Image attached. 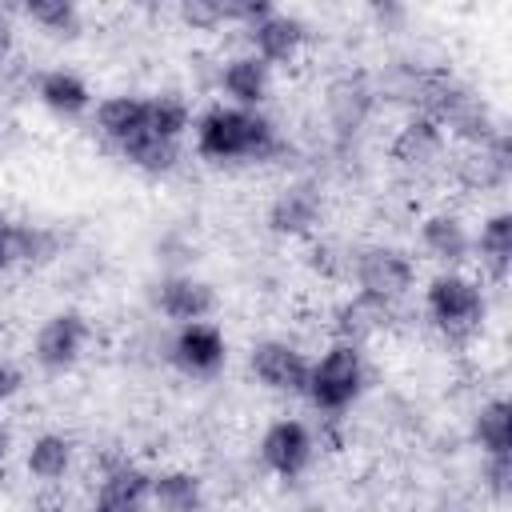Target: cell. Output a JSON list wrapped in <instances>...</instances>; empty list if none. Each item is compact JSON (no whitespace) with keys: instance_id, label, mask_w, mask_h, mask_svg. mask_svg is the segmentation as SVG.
<instances>
[{"instance_id":"1","label":"cell","mask_w":512,"mask_h":512,"mask_svg":"<svg viewBox=\"0 0 512 512\" xmlns=\"http://www.w3.org/2000/svg\"><path fill=\"white\" fill-rule=\"evenodd\" d=\"M196 156L208 164H276L288 156V140L272 116L212 104L192 120Z\"/></svg>"},{"instance_id":"2","label":"cell","mask_w":512,"mask_h":512,"mask_svg":"<svg viewBox=\"0 0 512 512\" xmlns=\"http://www.w3.org/2000/svg\"><path fill=\"white\" fill-rule=\"evenodd\" d=\"M424 316L440 332L444 344H452V348L472 344L488 324V288H484V280H476L460 268L436 272L424 284Z\"/></svg>"},{"instance_id":"3","label":"cell","mask_w":512,"mask_h":512,"mask_svg":"<svg viewBox=\"0 0 512 512\" xmlns=\"http://www.w3.org/2000/svg\"><path fill=\"white\" fill-rule=\"evenodd\" d=\"M364 388H368V356H364V348L332 340V344L312 360L304 400H308L324 420H336V416H344V412L360 400Z\"/></svg>"},{"instance_id":"4","label":"cell","mask_w":512,"mask_h":512,"mask_svg":"<svg viewBox=\"0 0 512 512\" xmlns=\"http://www.w3.org/2000/svg\"><path fill=\"white\" fill-rule=\"evenodd\" d=\"M348 276L356 280L360 296L400 308L416 288V260L396 244H368L348 256Z\"/></svg>"},{"instance_id":"5","label":"cell","mask_w":512,"mask_h":512,"mask_svg":"<svg viewBox=\"0 0 512 512\" xmlns=\"http://www.w3.org/2000/svg\"><path fill=\"white\" fill-rule=\"evenodd\" d=\"M88 340H92L88 316L76 312V308H60V312H52L36 328V336H32V360H36V368L60 376V372H68V368L80 364Z\"/></svg>"},{"instance_id":"6","label":"cell","mask_w":512,"mask_h":512,"mask_svg":"<svg viewBox=\"0 0 512 512\" xmlns=\"http://www.w3.org/2000/svg\"><path fill=\"white\" fill-rule=\"evenodd\" d=\"M512 176V140L508 132L500 128L492 140L484 144H468L452 156V184L460 192H472V196H492L508 184Z\"/></svg>"},{"instance_id":"7","label":"cell","mask_w":512,"mask_h":512,"mask_svg":"<svg viewBox=\"0 0 512 512\" xmlns=\"http://www.w3.org/2000/svg\"><path fill=\"white\" fill-rule=\"evenodd\" d=\"M376 80L364 72H344L324 88V120L340 144L364 132V124L376 112Z\"/></svg>"},{"instance_id":"8","label":"cell","mask_w":512,"mask_h":512,"mask_svg":"<svg viewBox=\"0 0 512 512\" xmlns=\"http://www.w3.org/2000/svg\"><path fill=\"white\" fill-rule=\"evenodd\" d=\"M312 460H316V432L304 420L280 416V420H272L264 428V436H260V464L272 476L296 480V476H304L312 468Z\"/></svg>"},{"instance_id":"9","label":"cell","mask_w":512,"mask_h":512,"mask_svg":"<svg viewBox=\"0 0 512 512\" xmlns=\"http://www.w3.org/2000/svg\"><path fill=\"white\" fill-rule=\"evenodd\" d=\"M148 300H152V312L164 316L172 328L208 320V316L216 312V288H212L208 280L192 276V272H164V276L152 284Z\"/></svg>"},{"instance_id":"10","label":"cell","mask_w":512,"mask_h":512,"mask_svg":"<svg viewBox=\"0 0 512 512\" xmlns=\"http://www.w3.org/2000/svg\"><path fill=\"white\" fill-rule=\"evenodd\" d=\"M168 364L192 380H208L228 364V340L212 320L180 324L168 340Z\"/></svg>"},{"instance_id":"11","label":"cell","mask_w":512,"mask_h":512,"mask_svg":"<svg viewBox=\"0 0 512 512\" xmlns=\"http://www.w3.org/2000/svg\"><path fill=\"white\" fill-rule=\"evenodd\" d=\"M248 372L256 376L260 388H268L276 396H304L312 360L288 340H256L248 352Z\"/></svg>"},{"instance_id":"12","label":"cell","mask_w":512,"mask_h":512,"mask_svg":"<svg viewBox=\"0 0 512 512\" xmlns=\"http://www.w3.org/2000/svg\"><path fill=\"white\" fill-rule=\"evenodd\" d=\"M320 220H324V192H320L316 180H288V184L272 196V204H268V212H264L268 232L288 236V240L312 236V232L320 228Z\"/></svg>"},{"instance_id":"13","label":"cell","mask_w":512,"mask_h":512,"mask_svg":"<svg viewBox=\"0 0 512 512\" xmlns=\"http://www.w3.org/2000/svg\"><path fill=\"white\" fill-rule=\"evenodd\" d=\"M388 160L400 168V172H412V176H424L440 164H448V136L440 132L436 120L428 116H408L392 140H388Z\"/></svg>"},{"instance_id":"14","label":"cell","mask_w":512,"mask_h":512,"mask_svg":"<svg viewBox=\"0 0 512 512\" xmlns=\"http://www.w3.org/2000/svg\"><path fill=\"white\" fill-rule=\"evenodd\" d=\"M244 40L252 48L256 60H264L268 68H288L304 44H308V24L296 12H280L272 8L268 16H260L252 28H244Z\"/></svg>"},{"instance_id":"15","label":"cell","mask_w":512,"mask_h":512,"mask_svg":"<svg viewBox=\"0 0 512 512\" xmlns=\"http://www.w3.org/2000/svg\"><path fill=\"white\" fill-rule=\"evenodd\" d=\"M420 248L428 252V260L440 264V272H448V268H460L472 260V232H468L464 216L436 208L420 220Z\"/></svg>"},{"instance_id":"16","label":"cell","mask_w":512,"mask_h":512,"mask_svg":"<svg viewBox=\"0 0 512 512\" xmlns=\"http://www.w3.org/2000/svg\"><path fill=\"white\" fill-rule=\"evenodd\" d=\"M216 88L228 96L232 108L260 112V104H264L268 92H272V68H268L264 60H256L252 52L228 56V60L216 68Z\"/></svg>"},{"instance_id":"17","label":"cell","mask_w":512,"mask_h":512,"mask_svg":"<svg viewBox=\"0 0 512 512\" xmlns=\"http://www.w3.org/2000/svg\"><path fill=\"white\" fill-rule=\"evenodd\" d=\"M472 260L480 264V276L488 284H508L512 272V212L496 208L480 220V232L472 236Z\"/></svg>"},{"instance_id":"18","label":"cell","mask_w":512,"mask_h":512,"mask_svg":"<svg viewBox=\"0 0 512 512\" xmlns=\"http://www.w3.org/2000/svg\"><path fill=\"white\" fill-rule=\"evenodd\" d=\"M392 316H396V308L392 304H380V300H368V296H348L344 304H336L332 308V324H328V332H332V340H340V344H356V348H364L368 340H376L388 324H392Z\"/></svg>"},{"instance_id":"19","label":"cell","mask_w":512,"mask_h":512,"mask_svg":"<svg viewBox=\"0 0 512 512\" xmlns=\"http://www.w3.org/2000/svg\"><path fill=\"white\" fill-rule=\"evenodd\" d=\"M32 92L60 120H80L84 112H92V88L72 68H44V72H36Z\"/></svg>"},{"instance_id":"20","label":"cell","mask_w":512,"mask_h":512,"mask_svg":"<svg viewBox=\"0 0 512 512\" xmlns=\"http://www.w3.org/2000/svg\"><path fill=\"white\" fill-rule=\"evenodd\" d=\"M92 124H96V132L104 136V144L116 152V148L128 144L132 136L148 132V96H132V92L108 96V100L96 104Z\"/></svg>"},{"instance_id":"21","label":"cell","mask_w":512,"mask_h":512,"mask_svg":"<svg viewBox=\"0 0 512 512\" xmlns=\"http://www.w3.org/2000/svg\"><path fill=\"white\" fill-rule=\"evenodd\" d=\"M204 480L188 468H160L148 484V508L152 512H204Z\"/></svg>"},{"instance_id":"22","label":"cell","mask_w":512,"mask_h":512,"mask_svg":"<svg viewBox=\"0 0 512 512\" xmlns=\"http://www.w3.org/2000/svg\"><path fill=\"white\" fill-rule=\"evenodd\" d=\"M8 256L24 268H44L64 256V236L52 224L36 220H8Z\"/></svg>"},{"instance_id":"23","label":"cell","mask_w":512,"mask_h":512,"mask_svg":"<svg viewBox=\"0 0 512 512\" xmlns=\"http://www.w3.org/2000/svg\"><path fill=\"white\" fill-rule=\"evenodd\" d=\"M72 460H76V440L64 436V432H40L28 440L24 448V468L28 476L44 480V484H60L68 472H72Z\"/></svg>"},{"instance_id":"24","label":"cell","mask_w":512,"mask_h":512,"mask_svg":"<svg viewBox=\"0 0 512 512\" xmlns=\"http://www.w3.org/2000/svg\"><path fill=\"white\" fill-rule=\"evenodd\" d=\"M472 444L484 456H512V404L504 396L480 400L472 412Z\"/></svg>"},{"instance_id":"25","label":"cell","mask_w":512,"mask_h":512,"mask_svg":"<svg viewBox=\"0 0 512 512\" xmlns=\"http://www.w3.org/2000/svg\"><path fill=\"white\" fill-rule=\"evenodd\" d=\"M116 156L128 160V164H132L136 172H144V176H168V172H176L184 148H180L176 140L156 136V132H140V136H132L128 144H120Z\"/></svg>"},{"instance_id":"26","label":"cell","mask_w":512,"mask_h":512,"mask_svg":"<svg viewBox=\"0 0 512 512\" xmlns=\"http://www.w3.org/2000/svg\"><path fill=\"white\" fill-rule=\"evenodd\" d=\"M148 484H152V472L140 468L136 460L120 456V460H108L100 468L96 496H104V500H128V504H148Z\"/></svg>"},{"instance_id":"27","label":"cell","mask_w":512,"mask_h":512,"mask_svg":"<svg viewBox=\"0 0 512 512\" xmlns=\"http://www.w3.org/2000/svg\"><path fill=\"white\" fill-rule=\"evenodd\" d=\"M20 16L52 40H76L84 32V16L72 0H28L20 4Z\"/></svg>"},{"instance_id":"28","label":"cell","mask_w":512,"mask_h":512,"mask_svg":"<svg viewBox=\"0 0 512 512\" xmlns=\"http://www.w3.org/2000/svg\"><path fill=\"white\" fill-rule=\"evenodd\" d=\"M192 104L180 92H156L148 96V132L164 136V140H184L192 132Z\"/></svg>"},{"instance_id":"29","label":"cell","mask_w":512,"mask_h":512,"mask_svg":"<svg viewBox=\"0 0 512 512\" xmlns=\"http://www.w3.org/2000/svg\"><path fill=\"white\" fill-rule=\"evenodd\" d=\"M176 16L192 32H216L228 24V0H180Z\"/></svg>"},{"instance_id":"30","label":"cell","mask_w":512,"mask_h":512,"mask_svg":"<svg viewBox=\"0 0 512 512\" xmlns=\"http://www.w3.org/2000/svg\"><path fill=\"white\" fill-rule=\"evenodd\" d=\"M480 488L488 492V500L504 504V500L512 496V456H484Z\"/></svg>"},{"instance_id":"31","label":"cell","mask_w":512,"mask_h":512,"mask_svg":"<svg viewBox=\"0 0 512 512\" xmlns=\"http://www.w3.org/2000/svg\"><path fill=\"white\" fill-rule=\"evenodd\" d=\"M16 60V12L0 4V68Z\"/></svg>"},{"instance_id":"32","label":"cell","mask_w":512,"mask_h":512,"mask_svg":"<svg viewBox=\"0 0 512 512\" xmlns=\"http://www.w3.org/2000/svg\"><path fill=\"white\" fill-rule=\"evenodd\" d=\"M20 388H24V372H20V364L8 360V356H0V404L16 400Z\"/></svg>"},{"instance_id":"33","label":"cell","mask_w":512,"mask_h":512,"mask_svg":"<svg viewBox=\"0 0 512 512\" xmlns=\"http://www.w3.org/2000/svg\"><path fill=\"white\" fill-rule=\"evenodd\" d=\"M368 16H372L384 32H396V28L408 20V8H400V4H372V8H368Z\"/></svg>"},{"instance_id":"34","label":"cell","mask_w":512,"mask_h":512,"mask_svg":"<svg viewBox=\"0 0 512 512\" xmlns=\"http://www.w3.org/2000/svg\"><path fill=\"white\" fill-rule=\"evenodd\" d=\"M88 512H152V508L148 504H128V500H104V496H96Z\"/></svg>"},{"instance_id":"35","label":"cell","mask_w":512,"mask_h":512,"mask_svg":"<svg viewBox=\"0 0 512 512\" xmlns=\"http://www.w3.org/2000/svg\"><path fill=\"white\" fill-rule=\"evenodd\" d=\"M8 456H12V432H8V424L0 420V484L8 480Z\"/></svg>"},{"instance_id":"36","label":"cell","mask_w":512,"mask_h":512,"mask_svg":"<svg viewBox=\"0 0 512 512\" xmlns=\"http://www.w3.org/2000/svg\"><path fill=\"white\" fill-rule=\"evenodd\" d=\"M12 268V256H8V216L0 212V276Z\"/></svg>"}]
</instances>
